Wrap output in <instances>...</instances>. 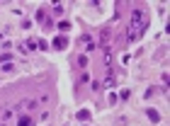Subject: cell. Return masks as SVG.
Here are the masks:
<instances>
[{"label": "cell", "mask_w": 170, "mask_h": 126, "mask_svg": "<svg viewBox=\"0 0 170 126\" xmlns=\"http://www.w3.org/2000/svg\"><path fill=\"white\" fill-rule=\"evenodd\" d=\"M34 19H36V22H39V24H51V19L46 17V12H44V10H36Z\"/></svg>", "instance_id": "obj_2"}, {"label": "cell", "mask_w": 170, "mask_h": 126, "mask_svg": "<svg viewBox=\"0 0 170 126\" xmlns=\"http://www.w3.org/2000/svg\"><path fill=\"white\" fill-rule=\"evenodd\" d=\"M78 119H83V121H85V119H90V112H78Z\"/></svg>", "instance_id": "obj_6"}, {"label": "cell", "mask_w": 170, "mask_h": 126, "mask_svg": "<svg viewBox=\"0 0 170 126\" xmlns=\"http://www.w3.org/2000/svg\"><path fill=\"white\" fill-rule=\"evenodd\" d=\"M66 46H68L66 36H56V39H54V49H66Z\"/></svg>", "instance_id": "obj_3"}, {"label": "cell", "mask_w": 170, "mask_h": 126, "mask_svg": "<svg viewBox=\"0 0 170 126\" xmlns=\"http://www.w3.org/2000/svg\"><path fill=\"white\" fill-rule=\"evenodd\" d=\"M0 126H5V124H0Z\"/></svg>", "instance_id": "obj_7"}, {"label": "cell", "mask_w": 170, "mask_h": 126, "mask_svg": "<svg viewBox=\"0 0 170 126\" xmlns=\"http://www.w3.org/2000/svg\"><path fill=\"white\" fill-rule=\"evenodd\" d=\"M146 29H148V12L139 8V10L131 12V24H129V34H126V39L134 41V39H139Z\"/></svg>", "instance_id": "obj_1"}, {"label": "cell", "mask_w": 170, "mask_h": 126, "mask_svg": "<svg viewBox=\"0 0 170 126\" xmlns=\"http://www.w3.org/2000/svg\"><path fill=\"white\" fill-rule=\"evenodd\" d=\"M148 117H151V121H158V119H161V114H158L156 109H148Z\"/></svg>", "instance_id": "obj_5"}, {"label": "cell", "mask_w": 170, "mask_h": 126, "mask_svg": "<svg viewBox=\"0 0 170 126\" xmlns=\"http://www.w3.org/2000/svg\"><path fill=\"white\" fill-rule=\"evenodd\" d=\"M17 126H32V119H29V117H19L17 119Z\"/></svg>", "instance_id": "obj_4"}, {"label": "cell", "mask_w": 170, "mask_h": 126, "mask_svg": "<svg viewBox=\"0 0 170 126\" xmlns=\"http://www.w3.org/2000/svg\"><path fill=\"white\" fill-rule=\"evenodd\" d=\"M85 126H88V124H85Z\"/></svg>", "instance_id": "obj_8"}]
</instances>
